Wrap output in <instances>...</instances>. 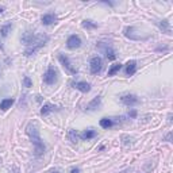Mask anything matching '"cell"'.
I'll return each instance as SVG.
<instances>
[{
    "mask_svg": "<svg viewBox=\"0 0 173 173\" xmlns=\"http://www.w3.org/2000/svg\"><path fill=\"white\" fill-rule=\"evenodd\" d=\"M49 38L46 35H35L30 31H26L22 37V42L27 46L26 47V56H32L38 49H41L46 42H47Z\"/></svg>",
    "mask_w": 173,
    "mask_h": 173,
    "instance_id": "1",
    "label": "cell"
},
{
    "mask_svg": "<svg viewBox=\"0 0 173 173\" xmlns=\"http://www.w3.org/2000/svg\"><path fill=\"white\" fill-rule=\"evenodd\" d=\"M27 134L30 135L31 142L34 143L35 156H41V154L45 151V145H43V141L41 139V137H39V131H38V129H37V124L30 123L29 126H27Z\"/></svg>",
    "mask_w": 173,
    "mask_h": 173,
    "instance_id": "2",
    "label": "cell"
},
{
    "mask_svg": "<svg viewBox=\"0 0 173 173\" xmlns=\"http://www.w3.org/2000/svg\"><path fill=\"white\" fill-rule=\"evenodd\" d=\"M57 69L54 66H49V69L46 70V73L43 74V83L47 84V85H53L54 83L57 81Z\"/></svg>",
    "mask_w": 173,
    "mask_h": 173,
    "instance_id": "3",
    "label": "cell"
},
{
    "mask_svg": "<svg viewBox=\"0 0 173 173\" xmlns=\"http://www.w3.org/2000/svg\"><path fill=\"white\" fill-rule=\"evenodd\" d=\"M89 65H91V73L92 74H97V73L102 72V68H103V59L100 58V57H93V58L91 59V62H89Z\"/></svg>",
    "mask_w": 173,
    "mask_h": 173,
    "instance_id": "4",
    "label": "cell"
},
{
    "mask_svg": "<svg viewBox=\"0 0 173 173\" xmlns=\"http://www.w3.org/2000/svg\"><path fill=\"white\" fill-rule=\"evenodd\" d=\"M58 59H59V62L62 64V66H64L69 73H72V74H76V73H77V69L72 66V64H70L69 58H68L65 54H59V56H58Z\"/></svg>",
    "mask_w": 173,
    "mask_h": 173,
    "instance_id": "5",
    "label": "cell"
},
{
    "mask_svg": "<svg viewBox=\"0 0 173 173\" xmlns=\"http://www.w3.org/2000/svg\"><path fill=\"white\" fill-rule=\"evenodd\" d=\"M97 47H99V49H102V50L104 51L105 57H107L108 59H111V61H112V59H115V58H116V56H115V51L112 50V47H110V46H107L104 42H99V43H97Z\"/></svg>",
    "mask_w": 173,
    "mask_h": 173,
    "instance_id": "6",
    "label": "cell"
},
{
    "mask_svg": "<svg viewBox=\"0 0 173 173\" xmlns=\"http://www.w3.org/2000/svg\"><path fill=\"white\" fill-rule=\"evenodd\" d=\"M120 102L123 103L124 105H129V107H131V105H135L138 104V102H139V99H138L135 95H123V96L120 97Z\"/></svg>",
    "mask_w": 173,
    "mask_h": 173,
    "instance_id": "7",
    "label": "cell"
},
{
    "mask_svg": "<svg viewBox=\"0 0 173 173\" xmlns=\"http://www.w3.org/2000/svg\"><path fill=\"white\" fill-rule=\"evenodd\" d=\"M66 46L69 49H78L81 46V39L78 35H70L66 41Z\"/></svg>",
    "mask_w": 173,
    "mask_h": 173,
    "instance_id": "8",
    "label": "cell"
},
{
    "mask_svg": "<svg viewBox=\"0 0 173 173\" xmlns=\"http://www.w3.org/2000/svg\"><path fill=\"white\" fill-rule=\"evenodd\" d=\"M70 85L73 86V88L78 89V91H81L83 93H86V92L91 91V85H89L88 83H84V81H78V83H74V81H72L70 83Z\"/></svg>",
    "mask_w": 173,
    "mask_h": 173,
    "instance_id": "9",
    "label": "cell"
},
{
    "mask_svg": "<svg viewBox=\"0 0 173 173\" xmlns=\"http://www.w3.org/2000/svg\"><path fill=\"white\" fill-rule=\"evenodd\" d=\"M56 20H57V18L53 14H45V15H42V18H41V22H42V24H45V26H50V24H53Z\"/></svg>",
    "mask_w": 173,
    "mask_h": 173,
    "instance_id": "10",
    "label": "cell"
},
{
    "mask_svg": "<svg viewBox=\"0 0 173 173\" xmlns=\"http://www.w3.org/2000/svg\"><path fill=\"white\" fill-rule=\"evenodd\" d=\"M135 70H137V62H135L134 59H131V61H129L126 64V74L132 76L135 73Z\"/></svg>",
    "mask_w": 173,
    "mask_h": 173,
    "instance_id": "11",
    "label": "cell"
},
{
    "mask_svg": "<svg viewBox=\"0 0 173 173\" xmlns=\"http://www.w3.org/2000/svg\"><path fill=\"white\" fill-rule=\"evenodd\" d=\"M14 102H15L14 99H4V100H2V102H0V110H3V111L8 110V108L14 104Z\"/></svg>",
    "mask_w": 173,
    "mask_h": 173,
    "instance_id": "12",
    "label": "cell"
},
{
    "mask_svg": "<svg viewBox=\"0 0 173 173\" xmlns=\"http://www.w3.org/2000/svg\"><path fill=\"white\" fill-rule=\"evenodd\" d=\"M158 26H159V29H161L164 32H166V34H170V24H169V22H168L166 19H164V20L158 22Z\"/></svg>",
    "mask_w": 173,
    "mask_h": 173,
    "instance_id": "13",
    "label": "cell"
},
{
    "mask_svg": "<svg viewBox=\"0 0 173 173\" xmlns=\"http://www.w3.org/2000/svg\"><path fill=\"white\" fill-rule=\"evenodd\" d=\"M11 29H12V24H11V23L2 26V27H0V37H2V38H5V37L8 35V32L11 31Z\"/></svg>",
    "mask_w": 173,
    "mask_h": 173,
    "instance_id": "14",
    "label": "cell"
},
{
    "mask_svg": "<svg viewBox=\"0 0 173 173\" xmlns=\"http://www.w3.org/2000/svg\"><path fill=\"white\" fill-rule=\"evenodd\" d=\"M81 139H92V138L96 137V131L95 130H86V131L81 132Z\"/></svg>",
    "mask_w": 173,
    "mask_h": 173,
    "instance_id": "15",
    "label": "cell"
},
{
    "mask_svg": "<svg viewBox=\"0 0 173 173\" xmlns=\"http://www.w3.org/2000/svg\"><path fill=\"white\" fill-rule=\"evenodd\" d=\"M56 108H57L56 105L50 104V103H46V104L42 107V110H41V114H42V115H47L49 112H51V111H54V110H56Z\"/></svg>",
    "mask_w": 173,
    "mask_h": 173,
    "instance_id": "16",
    "label": "cell"
},
{
    "mask_svg": "<svg viewBox=\"0 0 173 173\" xmlns=\"http://www.w3.org/2000/svg\"><path fill=\"white\" fill-rule=\"evenodd\" d=\"M100 102H102V99H100V96L95 97V99L92 100V102L89 103L88 105H86V108H88V110H96V108L100 105Z\"/></svg>",
    "mask_w": 173,
    "mask_h": 173,
    "instance_id": "17",
    "label": "cell"
},
{
    "mask_svg": "<svg viewBox=\"0 0 173 173\" xmlns=\"http://www.w3.org/2000/svg\"><path fill=\"white\" fill-rule=\"evenodd\" d=\"M112 124H114V122L111 120V119H108V118L100 119V126H102L103 129H110V127H112Z\"/></svg>",
    "mask_w": 173,
    "mask_h": 173,
    "instance_id": "18",
    "label": "cell"
},
{
    "mask_svg": "<svg viewBox=\"0 0 173 173\" xmlns=\"http://www.w3.org/2000/svg\"><path fill=\"white\" fill-rule=\"evenodd\" d=\"M120 68H122V65H120V64H115V65H112V66L110 68V70H108V76H114L115 73H118L119 70H120Z\"/></svg>",
    "mask_w": 173,
    "mask_h": 173,
    "instance_id": "19",
    "label": "cell"
},
{
    "mask_svg": "<svg viewBox=\"0 0 173 173\" xmlns=\"http://www.w3.org/2000/svg\"><path fill=\"white\" fill-rule=\"evenodd\" d=\"M83 27H84V29H96L97 24L95 23V22H92V20H84L83 22Z\"/></svg>",
    "mask_w": 173,
    "mask_h": 173,
    "instance_id": "20",
    "label": "cell"
},
{
    "mask_svg": "<svg viewBox=\"0 0 173 173\" xmlns=\"http://www.w3.org/2000/svg\"><path fill=\"white\" fill-rule=\"evenodd\" d=\"M68 137H69V139L72 141L73 143L77 142V134H76L74 130H69V134H68Z\"/></svg>",
    "mask_w": 173,
    "mask_h": 173,
    "instance_id": "21",
    "label": "cell"
},
{
    "mask_svg": "<svg viewBox=\"0 0 173 173\" xmlns=\"http://www.w3.org/2000/svg\"><path fill=\"white\" fill-rule=\"evenodd\" d=\"M23 84H24V86H27V88H30V86L32 85V83H31V80H30V77H24L23 78Z\"/></svg>",
    "mask_w": 173,
    "mask_h": 173,
    "instance_id": "22",
    "label": "cell"
},
{
    "mask_svg": "<svg viewBox=\"0 0 173 173\" xmlns=\"http://www.w3.org/2000/svg\"><path fill=\"white\" fill-rule=\"evenodd\" d=\"M129 115L131 116V118H135V116H137V112H135V111L132 110V111H130V112H129Z\"/></svg>",
    "mask_w": 173,
    "mask_h": 173,
    "instance_id": "23",
    "label": "cell"
},
{
    "mask_svg": "<svg viewBox=\"0 0 173 173\" xmlns=\"http://www.w3.org/2000/svg\"><path fill=\"white\" fill-rule=\"evenodd\" d=\"M78 172H80V170H78L77 168H73V169L70 170V173H78Z\"/></svg>",
    "mask_w": 173,
    "mask_h": 173,
    "instance_id": "24",
    "label": "cell"
},
{
    "mask_svg": "<svg viewBox=\"0 0 173 173\" xmlns=\"http://www.w3.org/2000/svg\"><path fill=\"white\" fill-rule=\"evenodd\" d=\"M170 138H172V132H169V134H168V135H166V139H168V141H169V142H170Z\"/></svg>",
    "mask_w": 173,
    "mask_h": 173,
    "instance_id": "25",
    "label": "cell"
},
{
    "mask_svg": "<svg viewBox=\"0 0 173 173\" xmlns=\"http://www.w3.org/2000/svg\"><path fill=\"white\" fill-rule=\"evenodd\" d=\"M3 11H4V7H0V14H2Z\"/></svg>",
    "mask_w": 173,
    "mask_h": 173,
    "instance_id": "26",
    "label": "cell"
},
{
    "mask_svg": "<svg viewBox=\"0 0 173 173\" xmlns=\"http://www.w3.org/2000/svg\"><path fill=\"white\" fill-rule=\"evenodd\" d=\"M50 173H58V172H57V170H51Z\"/></svg>",
    "mask_w": 173,
    "mask_h": 173,
    "instance_id": "27",
    "label": "cell"
},
{
    "mask_svg": "<svg viewBox=\"0 0 173 173\" xmlns=\"http://www.w3.org/2000/svg\"><path fill=\"white\" fill-rule=\"evenodd\" d=\"M0 47H2V43H0Z\"/></svg>",
    "mask_w": 173,
    "mask_h": 173,
    "instance_id": "28",
    "label": "cell"
}]
</instances>
